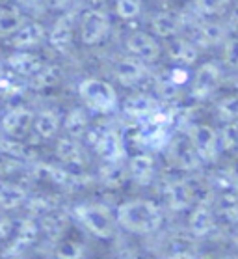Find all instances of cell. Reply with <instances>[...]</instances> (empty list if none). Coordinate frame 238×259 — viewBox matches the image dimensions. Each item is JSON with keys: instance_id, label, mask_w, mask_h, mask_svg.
Masks as SVG:
<instances>
[{"instance_id": "27", "label": "cell", "mask_w": 238, "mask_h": 259, "mask_svg": "<svg viewBox=\"0 0 238 259\" xmlns=\"http://www.w3.org/2000/svg\"><path fill=\"white\" fill-rule=\"evenodd\" d=\"M144 0H116V13L123 21H132L141 13Z\"/></svg>"}, {"instance_id": "28", "label": "cell", "mask_w": 238, "mask_h": 259, "mask_svg": "<svg viewBox=\"0 0 238 259\" xmlns=\"http://www.w3.org/2000/svg\"><path fill=\"white\" fill-rule=\"evenodd\" d=\"M84 255V246L82 242L75 239H65L56 248V257L58 259H80Z\"/></svg>"}, {"instance_id": "31", "label": "cell", "mask_w": 238, "mask_h": 259, "mask_svg": "<svg viewBox=\"0 0 238 259\" xmlns=\"http://www.w3.org/2000/svg\"><path fill=\"white\" fill-rule=\"evenodd\" d=\"M218 112L223 121H236L238 119V95H227L218 103Z\"/></svg>"}, {"instance_id": "36", "label": "cell", "mask_w": 238, "mask_h": 259, "mask_svg": "<svg viewBox=\"0 0 238 259\" xmlns=\"http://www.w3.org/2000/svg\"><path fill=\"white\" fill-rule=\"evenodd\" d=\"M12 230H13L12 220H10L8 217H2V214H0V239H6Z\"/></svg>"}, {"instance_id": "18", "label": "cell", "mask_w": 238, "mask_h": 259, "mask_svg": "<svg viewBox=\"0 0 238 259\" xmlns=\"http://www.w3.org/2000/svg\"><path fill=\"white\" fill-rule=\"evenodd\" d=\"M49 43L58 53H67L73 45V23L71 17H62L49 34Z\"/></svg>"}, {"instance_id": "11", "label": "cell", "mask_w": 238, "mask_h": 259, "mask_svg": "<svg viewBox=\"0 0 238 259\" xmlns=\"http://www.w3.org/2000/svg\"><path fill=\"white\" fill-rule=\"evenodd\" d=\"M168 56L175 62V65L190 67L198 60V45L192 39L173 37L168 45Z\"/></svg>"}, {"instance_id": "5", "label": "cell", "mask_w": 238, "mask_h": 259, "mask_svg": "<svg viewBox=\"0 0 238 259\" xmlns=\"http://www.w3.org/2000/svg\"><path fill=\"white\" fill-rule=\"evenodd\" d=\"M112 23L108 13L101 10H87L82 13L78 21V30H80V39L86 45H99L105 41L110 34Z\"/></svg>"}, {"instance_id": "16", "label": "cell", "mask_w": 238, "mask_h": 259, "mask_svg": "<svg viewBox=\"0 0 238 259\" xmlns=\"http://www.w3.org/2000/svg\"><path fill=\"white\" fill-rule=\"evenodd\" d=\"M8 65L13 73L17 75H23V77H34L35 73L43 67V62H41L39 56H35L32 53H26V51H19L13 56L8 58Z\"/></svg>"}, {"instance_id": "7", "label": "cell", "mask_w": 238, "mask_h": 259, "mask_svg": "<svg viewBox=\"0 0 238 259\" xmlns=\"http://www.w3.org/2000/svg\"><path fill=\"white\" fill-rule=\"evenodd\" d=\"M190 146L201 160H212L221 151L220 135L210 125H196L190 133Z\"/></svg>"}, {"instance_id": "15", "label": "cell", "mask_w": 238, "mask_h": 259, "mask_svg": "<svg viewBox=\"0 0 238 259\" xmlns=\"http://www.w3.org/2000/svg\"><path fill=\"white\" fill-rule=\"evenodd\" d=\"M166 200L173 211H184V209L194 205L196 198H194V190L188 183L175 181L166 189Z\"/></svg>"}, {"instance_id": "19", "label": "cell", "mask_w": 238, "mask_h": 259, "mask_svg": "<svg viewBox=\"0 0 238 259\" xmlns=\"http://www.w3.org/2000/svg\"><path fill=\"white\" fill-rule=\"evenodd\" d=\"M32 129L35 135L43 138V140H51L58 135L60 131V116L56 110H41L37 116H34V123Z\"/></svg>"}, {"instance_id": "32", "label": "cell", "mask_w": 238, "mask_h": 259, "mask_svg": "<svg viewBox=\"0 0 238 259\" xmlns=\"http://www.w3.org/2000/svg\"><path fill=\"white\" fill-rule=\"evenodd\" d=\"M37 233H39L37 224H35L32 218H26V220L21 222V226H19V230H17V244H23V248H24L26 244L35 241Z\"/></svg>"}, {"instance_id": "29", "label": "cell", "mask_w": 238, "mask_h": 259, "mask_svg": "<svg viewBox=\"0 0 238 259\" xmlns=\"http://www.w3.org/2000/svg\"><path fill=\"white\" fill-rule=\"evenodd\" d=\"M175 155H177V164H179L180 168H194L199 160L196 151H194V147L190 146V142L177 144V147H175Z\"/></svg>"}, {"instance_id": "4", "label": "cell", "mask_w": 238, "mask_h": 259, "mask_svg": "<svg viewBox=\"0 0 238 259\" xmlns=\"http://www.w3.org/2000/svg\"><path fill=\"white\" fill-rule=\"evenodd\" d=\"M86 135L91 140L93 149L103 157L106 164H116L123 160L127 149L119 133L112 129H89Z\"/></svg>"}, {"instance_id": "22", "label": "cell", "mask_w": 238, "mask_h": 259, "mask_svg": "<svg viewBox=\"0 0 238 259\" xmlns=\"http://www.w3.org/2000/svg\"><path fill=\"white\" fill-rule=\"evenodd\" d=\"M225 34L218 23H201L194 30L192 41L201 47H212L216 43H223Z\"/></svg>"}, {"instance_id": "34", "label": "cell", "mask_w": 238, "mask_h": 259, "mask_svg": "<svg viewBox=\"0 0 238 259\" xmlns=\"http://www.w3.org/2000/svg\"><path fill=\"white\" fill-rule=\"evenodd\" d=\"M125 171H123V168L119 166V162H116V164H108L106 166V170L103 168V181L108 185V187H119L123 181H125Z\"/></svg>"}, {"instance_id": "38", "label": "cell", "mask_w": 238, "mask_h": 259, "mask_svg": "<svg viewBox=\"0 0 238 259\" xmlns=\"http://www.w3.org/2000/svg\"><path fill=\"white\" fill-rule=\"evenodd\" d=\"M232 242L238 246V226H236V230H234V233H232Z\"/></svg>"}, {"instance_id": "35", "label": "cell", "mask_w": 238, "mask_h": 259, "mask_svg": "<svg viewBox=\"0 0 238 259\" xmlns=\"http://www.w3.org/2000/svg\"><path fill=\"white\" fill-rule=\"evenodd\" d=\"M231 4V0H196V6L203 15H218Z\"/></svg>"}, {"instance_id": "17", "label": "cell", "mask_w": 238, "mask_h": 259, "mask_svg": "<svg viewBox=\"0 0 238 259\" xmlns=\"http://www.w3.org/2000/svg\"><path fill=\"white\" fill-rule=\"evenodd\" d=\"M130 177H132V181H136L138 185H149L153 181V177H155V159H153L149 153H139L136 155L132 160H130Z\"/></svg>"}, {"instance_id": "30", "label": "cell", "mask_w": 238, "mask_h": 259, "mask_svg": "<svg viewBox=\"0 0 238 259\" xmlns=\"http://www.w3.org/2000/svg\"><path fill=\"white\" fill-rule=\"evenodd\" d=\"M190 78H192V73L188 67H182V65H175L171 69L168 71V75H166V80L164 82L171 86V88L179 90L180 86H184V84L190 82Z\"/></svg>"}, {"instance_id": "33", "label": "cell", "mask_w": 238, "mask_h": 259, "mask_svg": "<svg viewBox=\"0 0 238 259\" xmlns=\"http://www.w3.org/2000/svg\"><path fill=\"white\" fill-rule=\"evenodd\" d=\"M223 64L227 67H238V37L223 39Z\"/></svg>"}, {"instance_id": "25", "label": "cell", "mask_w": 238, "mask_h": 259, "mask_svg": "<svg viewBox=\"0 0 238 259\" xmlns=\"http://www.w3.org/2000/svg\"><path fill=\"white\" fill-rule=\"evenodd\" d=\"M24 24L23 13L15 6H0V35H13Z\"/></svg>"}, {"instance_id": "39", "label": "cell", "mask_w": 238, "mask_h": 259, "mask_svg": "<svg viewBox=\"0 0 238 259\" xmlns=\"http://www.w3.org/2000/svg\"><path fill=\"white\" fill-rule=\"evenodd\" d=\"M0 78H2V65H0Z\"/></svg>"}, {"instance_id": "6", "label": "cell", "mask_w": 238, "mask_h": 259, "mask_svg": "<svg viewBox=\"0 0 238 259\" xmlns=\"http://www.w3.org/2000/svg\"><path fill=\"white\" fill-rule=\"evenodd\" d=\"M221 78H223V69L220 64L216 62H205L196 69L192 75L190 82H192V95L196 99L203 101L209 99L216 90L220 88Z\"/></svg>"}, {"instance_id": "21", "label": "cell", "mask_w": 238, "mask_h": 259, "mask_svg": "<svg viewBox=\"0 0 238 259\" xmlns=\"http://www.w3.org/2000/svg\"><path fill=\"white\" fill-rule=\"evenodd\" d=\"M56 155L67 166H75V168L84 166V153H82L80 144L75 138H62V140H58V144H56Z\"/></svg>"}, {"instance_id": "2", "label": "cell", "mask_w": 238, "mask_h": 259, "mask_svg": "<svg viewBox=\"0 0 238 259\" xmlns=\"http://www.w3.org/2000/svg\"><path fill=\"white\" fill-rule=\"evenodd\" d=\"M75 217L84 230L99 239H110L116 233V214L103 203H82L75 209Z\"/></svg>"}, {"instance_id": "26", "label": "cell", "mask_w": 238, "mask_h": 259, "mask_svg": "<svg viewBox=\"0 0 238 259\" xmlns=\"http://www.w3.org/2000/svg\"><path fill=\"white\" fill-rule=\"evenodd\" d=\"M58 82V69L54 65H45L41 67L34 77H32V86L34 88H49Z\"/></svg>"}, {"instance_id": "10", "label": "cell", "mask_w": 238, "mask_h": 259, "mask_svg": "<svg viewBox=\"0 0 238 259\" xmlns=\"http://www.w3.org/2000/svg\"><path fill=\"white\" fill-rule=\"evenodd\" d=\"M114 75L123 86H136V84L144 82L149 77V67L144 62H139L132 56H127V58H121L116 64Z\"/></svg>"}, {"instance_id": "37", "label": "cell", "mask_w": 238, "mask_h": 259, "mask_svg": "<svg viewBox=\"0 0 238 259\" xmlns=\"http://www.w3.org/2000/svg\"><path fill=\"white\" fill-rule=\"evenodd\" d=\"M169 259H194L190 253H186V252H177V253H173Z\"/></svg>"}, {"instance_id": "9", "label": "cell", "mask_w": 238, "mask_h": 259, "mask_svg": "<svg viewBox=\"0 0 238 259\" xmlns=\"http://www.w3.org/2000/svg\"><path fill=\"white\" fill-rule=\"evenodd\" d=\"M34 123V114L28 108L15 106L12 110H8L2 118V133L12 138V140H23L28 135Z\"/></svg>"}, {"instance_id": "3", "label": "cell", "mask_w": 238, "mask_h": 259, "mask_svg": "<svg viewBox=\"0 0 238 259\" xmlns=\"http://www.w3.org/2000/svg\"><path fill=\"white\" fill-rule=\"evenodd\" d=\"M78 94L86 106L93 112L110 114L117 108V92L112 84L101 80V78H86L78 86Z\"/></svg>"}, {"instance_id": "14", "label": "cell", "mask_w": 238, "mask_h": 259, "mask_svg": "<svg viewBox=\"0 0 238 259\" xmlns=\"http://www.w3.org/2000/svg\"><path fill=\"white\" fill-rule=\"evenodd\" d=\"M125 112L130 118L146 121L158 112V101L151 95H134V97H128L125 103Z\"/></svg>"}, {"instance_id": "8", "label": "cell", "mask_w": 238, "mask_h": 259, "mask_svg": "<svg viewBox=\"0 0 238 259\" xmlns=\"http://www.w3.org/2000/svg\"><path fill=\"white\" fill-rule=\"evenodd\" d=\"M125 45H127L128 54L144 64L160 58V45H158L157 37L149 32H132L127 37Z\"/></svg>"}, {"instance_id": "24", "label": "cell", "mask_w": 238, "mask_h": 259, "mask_svg": "<svg viewBox=\"0 0 238 259\" xmlns=\"http://www.w3.org/2000/svg\"><path fill=\"white\" fill-rule=\"evenodd\" d=\"M64 127L67 131V135L69 138H80L84 136L89 131V118H87V114L84 108H73L69 114H67V118L64 121Z\"/></svg>"}, {"instance_id": "13", "label": "cell", "mask_w": 238, "mask_h": 259, "mask_svg": "<svg viewBox=\"0 0 238 259\" xmlns=\"http://www.w3.org/2000/svg\"><path fill=\"white\" fill-rule=\"evenodd\" d=\"M182 21L177 13L173 12H158L155 17L151 19V32L157 37H164V39H173L179 34Z\"/></svg>"}, {"instance_id": "12", "label": "cell", "mask_w": 238, "mask_h": 259, "mask_svg": "<svg viewBox=\"0 0 238 259\" xmlns=\"http://www.w3.org/2000/svg\"><path fill=\"white\" fill-rule=\"evenodd\" d=\"M46 37V32L43 24L39 23H26L12 35V45L19 51H26L35 45H39Z\"/></svg>"}, {"instance_id": "20", "label": "cell", "mask_w": 238, "mask_h": 259, "mask_svg": "<svg viewBox=\"0 0 238 259\" xmlns=\"http://www.w3.org/2000/svg\"><path fill=\"white\" fill-rule=\"evenodd\" d=\"M188 226H190V231L198 237L210 233L214 228V217H212L209 207L203 205V203H196L192 214L188 218Z\"/></svg>"}, {"instance_id": "1", "label": "cell", "mask_w": 238, "mask_h": 259, "mask_svg": "<svg viewBox=\"0 0 238 259\" xmlns=\"http://www.w3.org/2000/svg\"><path fill=\"white\" fill-rule=\"evenodd\" d=\"M116 222L130 233H153L162 226V209L151 200H130L116 209Z\"/></svg>"}, {"instance_id": "23", "label": "cell", "mask_w": 238, "mask_h": 259, "mask_svg": "<svg viewBox=\"0 0 238 259\" xmlns=\"http://www.w3.org/2000/svg\"><path fill=\"white\" fill-rule=\"evenodd\" d=\"M26 200H28V194L21 185L0 181V207L15 209V207L23 205Z\"/></svg>"}]
</instances>
